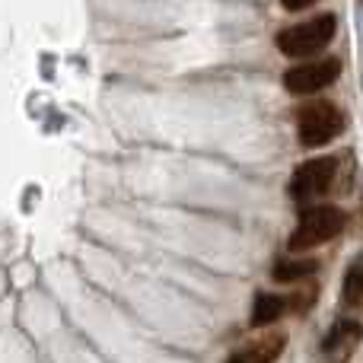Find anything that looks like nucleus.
<instances>
[{
	"mask_svg": "<svg viewBox=\"0 0 363 363\" xmlns=\"http://www.w3.org/2000/svg\"><path fill=\"white\" fill-rule=\"evenodd\" d=\"M284 345H287V335L274 332V335H264V338L252 341V345L239 347L236 354H230L226 363H274L284 354Z\"/></svg>",
	"mask_w": 363,
	"mask_h": 363,
	"instance_id": "obj_6",
	"label": "nucleus"
},
{
	"mask_svg": "<svg viewBox=\"0 0 363 363\" xmlns=\"http://www.w3.org/2000/svg\"><path fill=\"white\" fill-rule=\"evenodd\" d=\"M313 271H315L313 258H284V262H277V268H274V281L277 284H294V281L309 277Z\"/></svg>",
	"mask_w": 363,
	"mask_h": 363,
	"instance_id": "obj_8",
	"label": "nucleus"
},
{
	"mask_svg": "<svg viewBox=\"0 0 363 363\" xmlns=\"http://www.w3.org/2000/svg\"><path fill=\"white\" fill-rule=\"evenodd\" d=\"M347 226V217L341 207L332 204H319V207H309L306 213L300 217V223L294 226L290 233V252H309L315 245H325L332 239H338Z\"/></svg>",
	"mask_w": 363,
	"mask_h": 363,
	"instance_id": "obj_2",
	"label": "nucleus"
},
{
	"mask_svg": "<svg viewBox=\"0 0 363 363\" xmlns=\"http://www.w3.org/2000/svg\"><path fill=\"white\" fill-rule=\"evenodd\" d=\"M290 303L284 300L281 294H258L255 303H252V325L264 328V325H274L277 319H284Z\"/></svg>",
	"mask_w": 363,
	"mask_h": 363,
	"instance_id": "obj_7",
	"label": "nucleus"
},
{
	"mask_svg": "<svg viewBox=\"0 0 363 363\" xmlns=\"http://www.w3.org/2000/svg\"><path fill=\"white\" fill-rule=\"evenodd\" d=\"M335 32H338V19L332 13L325 16H313L306 23H294L287 29L277 32V51L294 61H303V57H313L319 51H325L332 45Z\"/></svg>",
	"mask_w": 363,
	"mask_h": 363,
	"instance_id": "obj_1",
	"label": "nucleus"
},
{
	"mask_svg": "<svg viewBox=\"0 0 363 363\" xmlns=\"http://www.w3.org/2000/svg\"><path fill=\"white\" fill-rule=\"evenodd\" d=\"M335 172H338V163L332 157H319V160H306L303 166H296V172L290 176V198L296 204H309V201L322 198V194L332 188Z\"/></svg>",
	"mask_w": 363,
	"mask_h": 363,
	"instance_id": "obj_4",
	"label": "nucleus"
},
{
	"mask_svg": "<svg viewBox=\"0 0 363 363\" xmlns=\"http://www.w3.org/2000/svg\"><path fill=\"white\" fill-rule=\"evenodd\" d=\"M360 335H363V325H360V322H354V319L338 322V325L328 332V338H325V351H335V347H345V345H347V347L357 345Z\"/></svg>",
	"mask_w": 363,
	"mask_h": 363,
	"instance_id": "obj_9",
	"label": "nucleus"
},
{
	"mask_svg": "<svg viewBox=\"0 0 363 363\" xmlns=\"http://www.w3.org/2000/svg\"><path fill=\"white\" fill-rule=\"evenodd\" d=\"M345 131V115L335 102L315 99L296 112V134L303 147H325Z\"/></svg>",
	"mask_w": 363,
	"mask_h": 363,
	"instance_id": "obj_3",
	"label": "nucleus"
},
{
	"mask_svg": "<svg viewBox=\"0 0 363 363\" xmlns=\"http://www.w3.org/2000/svg\"><path fill=\"white\" fill-rule=\"evenodd\" d=\"M345 306H363V268H351L345 277Z\"/></svg>",
	"mask_w": 363,
	"mask_h": 363,
	"instance_id": "obj_10",
	"label": "nucleus"
},
{
	"mask_svg": "<svg viewBox=\"0 0 363 363\" xmlns=\"http://www.w3.org/2000/svg\"><path fill=\"white\" fill-rule=\"evenodd\" d=\"M281 4L287 13H303V10H309V6H315L319 0H281Z\"/></svg>",
	"mask_w": 363,
	"mask_h": 363,
	"instance_id": "obj_11",
	"label": "nucleus"
},
{
	"mask_svg": "<svg viewBox=\"0 0 363 363\" xmlns=\"http://www.w3.org/2000/svg\"><path fill=\"white\" fill-rule=\"evenodd\" d=\"M341 77L338 57H322V61H300L284 74V89L294 96H313L319 89L332 86Z\"/></svg>",
	"mask_w": 363,
	"mask_h": 363,
	"instance_id": "obj_5",
	"label": "nucleus"
}]
</instances>
